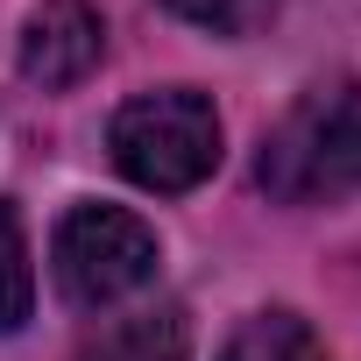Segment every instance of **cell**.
I'll return each instance as SVG.
<instances>
[{"mask_svg":"<svg viewBox=\"0 0 361 361\" xmlns=\"http://www.w3.org/2000/svg\"><path fill=\"white\" fill-rule=\"evenodd\" d=\"M255 177L276 206H333L361 192V85L333 78L312 85L255 156Z\"/></svg>","mask_w":361,"mask_h":361,"instance_id":"obj_1","label":"cell"},{"mask_svg":"<svg viewBox=\"0 0 361 361\" xmlns=\"http://www.w3.org/2000/svg\"><path fill=\"white\" fill-rule=\"evenodd\" d=\"M106 149H114V170L128 185L177 199V192H199L220 170V114L192 85H156V92H135L114 114Z\"/></svg>","mask_w":361,"mask_h":361,"instance_id":"obj_2","label":"cell"},{"mask_svg":"<svg viewBox=\"0 0 361 361\" xmlns=\"http://www.w3.org/2000/svg\"><path fill=\"white\" fill-rule=\"evenodd\" d=\"M156 227L128 206H71L50 241V276L78 312H106L156 276Z\"/></svg>","mask_w":361,"mask_h":361,"instance_id":"obj_3","label":"cell"},{"mask_svg":"<svg viewBox=\"0 0 361 361\" xmlns=\"http://www.w3.org/2000/svg\"><path fill=\"white\" fill-rule=\"evenodd\" d=\"M106 57V22L92 0H36L22 22V78L43 92H64L78 78H92V64Z\"/></svg>","mask_w":361,"mask_h":361,"instance_id":"obj_4","label":"cell"},{"mask_svg":"<svg viewBox=\"0 0 361 361\" xmlns=\"http://www.w3.org/2000/svg\"><path fill=\"white\" fill-rule=\"evenodd\" d=\"M78 361H185V319H177V312L121 319V326H114V333H99Z\"/></svg>","mask_w":361,"mask_h":361,"instance_id":"obj_5","label":"cell"},{"mask_svg":"<svg viewBox=\"0 0 361 361\" xmlns=\"http://www.w3.org/2000/svg\"><path fill=\"white\" fill-rule=\"evenodd\" d=\"M220 361H326V347L312 340V326L298 312H255L227 347Z\"/></svg>","mask_w":361,"mask_h":361,"instance_id":"obj_6","label":"cell"},{"mask_svg":"<svg viewBox=\"0 0 361 361\" xmlns=\"http://www.w3.org/2000/svg\"><path fill=\"white\" fill-rule=\"evenodd\" d=\"M36 305V269H29V241H22V220L15 206L0 199V333H15Z\"/></svg>","mask_w":361,"mask_h":361,"instance_id":"obj_7","label":"cell"},{"mask_svg":"<svg viewBox=\"0 0 361 361\" xmlns=\"http://www.w3.org/2000/svg\"><path fill=\"white\" fill-rule=\"evenodd\" d=\"M163 8L206 36H262L276 22V0H163Z\"/></svg>","mask_w":361,"mask_h":361,"instance_id":"obj_8","label":"cell"}]
</instances>
